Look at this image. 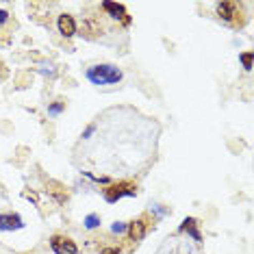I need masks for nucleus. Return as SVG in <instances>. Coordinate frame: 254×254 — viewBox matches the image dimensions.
I'll use <instances>...</instances> for the list:
<instances>
[{
	"mask_svg": "<svg viewBox=\"0 0 254 254\" xmlns=\"http://www.w3.org/2000/svg\"><path fill=\"white\" fill-rule=\"evenodd\" d=\"M4 78H7V67L0 63V80H4Z\"/></svg>",
	"mask_w": 254,
	"mask_h": 254,
	"instance_id": "nucleus-15",
	"label": "nucleus"
},
{
	"mask_svg": "<svg viewBox=\"0 0 254 254\" xmlns=\"http://www.w3.org/2000/svg\"><path fill=\"white\" fill-rule=\"evenodd\" d=\"M24 224H22L20 215H4V213H0V230H18Z\"/></svg>",
	"mask_w": 254,
	"mask_h": 254,
	"instance_id": "nucleus-8",
	"label": "nucleus"
},
{
	"mask_svg": "<svg viewBox=\"0 0 254 254\" xmlns=\"http://www.w3.org/2000/svg\"><path fill=\"white\" fill-rule=\"evenodd\" d=\"M100 254H120L118 248H105V250H100Z\"/></svg>",
	"mask_w": 254,
	"mask_h": 254,
	"instance_id": "nucleus-14",
	"label": "nucleus"
},
{
	"mask_svg": "<svg viewBox=\"0 0 254 254\" xmlns=\"http://www.w3.org/2000/svg\"><path fill=\"white\" fill-rule=\"evenodd\" d=\"M61 111H63V102H57V105H53V107L48 109V113H50V115H59Z\"/></svg>",
	"mask_w": 254,
	"mask_h": 254,
	"instance_id": "nucleus-13",
	"label": "nucleus"
},
{
	"mask_svg": "<svg viewBox=\"0 0 254 254\" xmlns=\"http://www.w3.org/2000/svg\"><path fill=\"white\" fill-rule=\"evenodd\" d=\"M87 78L94 85H113L122 80V70L111 65V63H100V65H91L87 70Z\"/></svg>",
	"mask_w": 254,
	"mask_h": 254,
	"instance_id": "nucleus-1",
	"label": "nucleus"
},
{
	"mask_svg": "<svg viewBox=\"0 0 254 254\" xmlns=\"http://www.w3.org/2000/svg\"><path fill=\"white\" fill-rule=\"evenodd\" d=\"M126 228H128V224H124V222H115L113 226H111V230L115 235H122V233H126Z\"/></svg>",
	"mask_w": 254,
	"mask_h": 254,
	"instance_id": "nucleus-12",
	"label": "nucleus"
},
{
	"mask_svg": "<svg viewBox=\"0 0 254 254\" xmlns=\"http://www.w3.org/2000/svg\"><path fill=\"white\" fill-rule=\"evenodd\" d=\"M98 224H100V215H96V213H91V215L85 217V228H96Z\"/></svg>",
	"mask_w": 254,
	"mask_h": 254,
	"instance_id": "nucleus-10",
	"label": "nucleus"
},
{
	"mask_svg": "<svg viewBox=\"0 0 254 254\" xmlns=\"http://www.w3.org/2000/svg\"><path fill=\"white\" fill-rule=\"evenodd\" d=\"M50 248H53L55 254H76L78 248L74 244L72 239H67V237H61V235H55L53 239H50Z\"/></svg>",
	"mask_w": 254,
	"mask_h": 254,
	"instance_id": "nucleus-3",
	"label": "nucleus"
},
{
	"mask_svg": "<svg viewBox=\"0 0 254 254\" xmlns=\"http://www.w3.org/2000/svg\"><path fill=\"white\" fill-rule=\"evenodd\" d=\"M57 26H59V33L63 37H72L74 33H76V22H74L72 15L67 13H61L59 15V22H57Z\"/></svg>",
	"mask_w": 254,
	"mask_h": 254,
	"instance_id": "nucleus-5",
	"label": "nucleus"
},
{
	"mask_svg": "<svg viewBox=\"0 0 254 254\" xmlns=\"http://www.w3.org/2000/svg\"><path fill=\"white\" fill-rule=\"evenodd\" d=\"M7 18H9L7 11H0V24H4V22H7Z\"/></svg>",
	"mask_w": 254,
	"mask_h": 254,
	"instance_id": "nucleus-16",
	"label": "nucleus"
},
{
	"mask_svg": "<svg viewBox=\"0 0 254 254\" xmlns=\"http://www.w3.org/2000/svg\"><path fill=\"white\" fill-rule=\"evenodd\" d=\"M181 233H187V235H191L193 237V241L195 244H202V235H200V230H198V222H195L193 217H187V219H183V224H181Z\"/></svg>",
	"mask_w": 254,
	"mask_h": 254,
	"instance_id": "nucleus-7",
	"label": "nucleus"
},
{
	"mask_svg": "<svg viewBox=\"0 0 254 254\" xmlns=\"http://www.w3.org/2000/svg\"><path fill=\"white\" fill-rule=\"evenodd\" d=\"M239 59H241V63H244L246 70L250 72V70H252V53H244V55L239 57Z\"/></svg>",
	"mask_w": 254,
	"mask_h": 254,
	"instance_id": "nucleus-11",
	"label": "nucleus"
},
{
	"mask_svg": "<svg viewBox=\"0 0 254 254\" xmlns=\"http://www.w3.org/2000/svg\"><path fill=\"white\" fill-rule=\"evenodd\" d=\"M102 9H105V11H109V13H111V18L120 20V22H124V24H130V18H128V13H126L124 4H115V2H102Z\"/></svg>",
	"mask_w": 254,
	"mask_h": 254,
	"instance_id": "nucleus-4",
	"label": "nucleus"
},
{
	"mask_svg": "<svg viewBox=\"0 0 254 254\" xmlns=\"http://www.w3.org/2000/svg\"><path fill=\"white\" fill-rule=\"evenodd\" d=\"M137 193V187L130 183H118V185H111L109 189H105V200L109 204H113V202H118L120 198H124V195H135Z\"/></svg>",
	"mask_w": 254,
	"mask_h": 254,
	"instance_id": "nucleus-2",
	"label": "nucleus"
},
{
	"mask_svg": "<svg viewBox=\"0 0 254 254\" xmlns=\"http://www.w3.org/2000/svg\"><path fill=\"white\" fill-rule=\"evenodd\" d=\"M128 237L130 241H141L143 237H146V224H143V219H137V222L128 224Z\"/></svg>",
	"mask_w": 254,
	"mask_h": 254,
	"instance_id": "nucleus-9",
	"label": "nucleus"
},
{
	"mask_svg": "<svg viewBox=\"0 0 254 254\" xmlns=\"http://www.w3.org/2000/svg\"><path fill=\"white\" fill-rule=\"evenodd\" d=\"M217 13L222 20L226 22H233L237 15H239V4L237 2H219L217 4Z\"/></svg>",
	"mask_w": 254,
	"mask_h": 254,
	"instance_id": "nucleus-6",
	"label": "nucleus"
}]
</instances>
